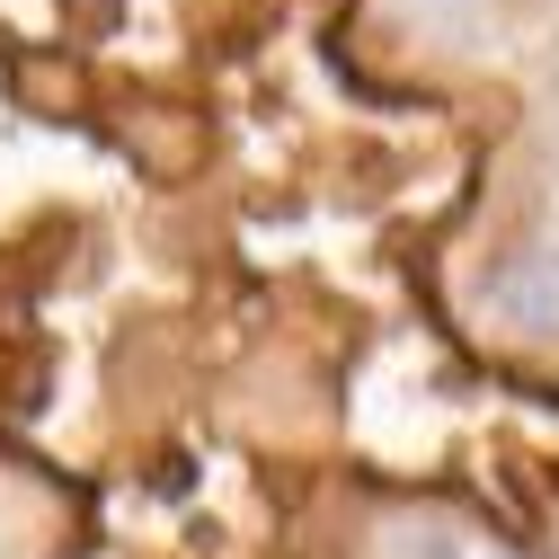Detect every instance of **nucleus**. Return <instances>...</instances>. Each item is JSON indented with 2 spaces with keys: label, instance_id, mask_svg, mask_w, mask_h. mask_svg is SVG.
<instances>
[{
  "label": "nucleus",
  "instance_id": "1",
  "mask_svg": "<svg viewBox=\"0 0 559 559\" xmlns=\"http://www.w3.org/2000/svg\"><path fill=\"white\" fill-rule=\"evenodd\" d=\"M0 453L116 559L515 542L559 391L479 356V124L337 0H0Z\"/></svg>",
  "mask_w": 559,
  "mask_h": 559
}]
</instances>
